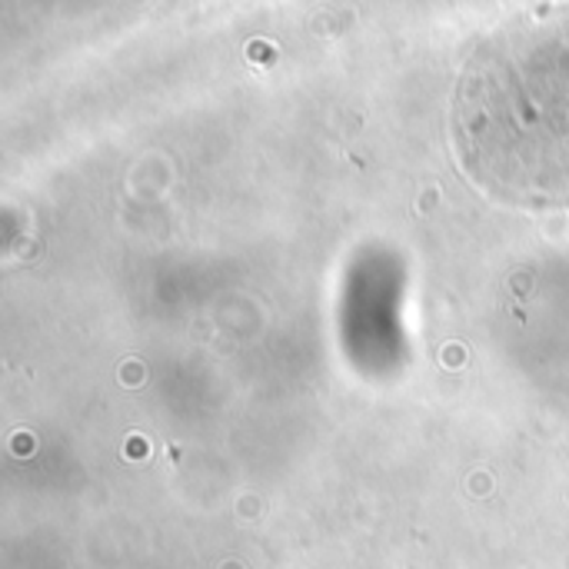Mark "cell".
Segmentation results:
<instances>
[{"mask_svg":"<svg viewBox=\"0 0 569 569\" xmlns=\"http://www.w3.org/2000/svg\"><path fill=\"white\" fill-rule=\"evenodd\" d=\"M453 143L470 180L510 207H569V10L497 27L460 70Z\"/></svg>","mask_w":569,"mask_h":569,"instance_id":"1","label":"cell"}]
</instances>
